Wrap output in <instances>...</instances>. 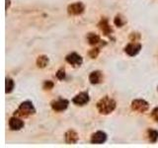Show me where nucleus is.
I'll list each match as a JSON object with an SVG mask.
<instances>
[{"mask_svg":"<svg viewBox=\"0 0 158 148\" xmlns=\"http://www.w3.org/2000/svg\"><path fill=\"white\" fill-rule=\"evenodd\" d=\"M117 107L116 101L114 99L110 98L109 96H105L98 101L97 103V109L102 115H109L115 111Z\"/></svg>","mask_w":158,"mask_h":148,"instance_id":"f257e3e1","label":"nucleus"},{"mask_svg":"<svg viewBox=\"0 0 158 148\" xmlns=\"http://www.w3.org/2000/svg\"><path fill=\"white\" fill-rule=\"evenodd\" d=\"M35 113H36V109H35L33 103L30 101H26V102H23L21 105L19 106V108L15 111L14 116L21 117V118L23 117L25 118V117H28L29 116L34 115Z\"/></svg>","mask_w":158,"mask_h":148,"instance_id":"f03ea898","label":"nucleus"},{"mask_svg":"<svg viewBox=\"0 0 158 148\" xmlns=\"http://www.w3.org/2000/svg\"><path fill=\"white\" fill-rule=\"evenodd\" d=\"M131 109L137 113H145L149 109V104L142 99H136L131 102Z\"/></svg>","mask_w":158,"mask_h":148,"instance_id":"7ed1b4c3","label":"nucleus"},{"mask_svg":"<svg viewBox=\"0 0 158 148\" xmlns=\"http://www.w3.org/2000/svg\"><path fill=\"white\" fill-rule=\"evenodd\" d=\"M84 10H85V6L82 2H75L72 3L70 5H68L67 7V12L69 15H72V16H78V15H81Z\"/></svg>","mask_w":158,"mask_h":148,"instance_id":"20e7f679","label":"nucleus"},{"mask_svg":"<svg viewBox=\"0 0 158 148\" xmlns=\"http://www.w3.org/2000/svg\"><path fill=\"white\" fill-rule=\"evenodd\" d=\"M69 105V101L66 100V99H62L59 98L57 100H54L51 103V106L52 108L53 111L56 112H63L65 111L67 107Z\"/></svg>","mask_w":158,"mask_h":148,"instance_id":"39448f33","label":"nucleus"},{"mask_svg":"<svg viewBox=\"0 0 158 148\" xmlns=\"http://www.w3.org/2000/svg\"><path fill=\"white\" fill-rule=\"evenodd\" d=\"M66 61L71 64L73 67H79L83 63V58L81 57V56H79L76 52H71L69 53L68 56H66L65 57Z\"/></svg>","mask_w":158,"mask_h":148,"instance_id":"423d86ee","label":"nucleus"},{"mask_svg":"<svg viewBox=\"0 0 158 148\" xmlns=\"http://www.w3.org/2000/svg\"><path fill=\"white\" fill-rule=\"evenodd\" d=\"M140 49H141V44L139 43L132 42L131 43H128L127 46L125 47V51H126V53L127 54V56H135L140 51Z\"/></svg>","mask_w":158,"mask_h":148,"instance_id":"0eeeda50","label":"nucleus"},{"mask_svg":"<svg viewBox=\"0 0 158 148\" xmlns=\"http://www.w3.org/2000/svg\"><path fill=\"white\" fill-rule=\"evenodd\" d=\"M90 101V97L87 92H81L72 99V102L77 106H84Z\"/></svg>","mask_w":158,"mask_h":148,"instance_id":"6e6552de","label":"nucleus"},{"mask_svg":"<svg viewBox=\"0 0 158 148\" xmlns=\"http://www.w3.org/2000/svg\"><path fill=\"white\" fill-rule=\"evenodd\" d=\"M107 140V134L104 131H97L91 136V143L93 144H101Z\"/></svg>","mask_w":158,"mask_h":148,"instance_id":"1a4fd4ad","label":"nucleus"},{"mask_svg":"<svg viewBox=\"0 0 158 148\" xmlns=\"http://www.w3.org/2000/svg\"><path fill=\"white\" fill-rule=\"evenodd\" d=\"M9 126L12 130H20L24 126V121L21 120V117H13L9 121Z\"/></svg>","mask_w":158,"mask_h":148,"instance_id":"9d476101","label":"nucleus"},{"mask_svg":"<svg viewBox=\"0 0 158 148\" xmlns=\"http://www.w3.org/2000/svg\"><path fill=\"white\" fill-rule=\"evenodd\" d=\"M104 80V76H103V73L99 70L96 71H93L90 73L89 75V81H90L91 84L93 85H96V84H100L102 83Z\"/></svg>","mask_w":158,"mask_h":148,"instance_id":"9b49d317","label":"nucleus"},{"mask_svg":"<svg viewBox=\"0 0 158 148\" xmlns=\"http://www.w3.org/2000/svg\"><path fill=\"white\" fill-rule=\"evenodd\" d=\"M98 26H99V29L101 30V32L105 35V36H110V34L113 33V30L110 25H109L108 19L106 18H103L100 21V23L98 24Z\"/></svg>","mask_w":158,"mask_h":148,"instance_id":"f8f14e48","label":"nucleus"},{"mask_svg":"<svg viewBox=\"0 0 158 148\" xmlns=\"http://www.w3.org/2000/svg\"><path fill=\"white\" fill-rule=\"evenodd\" d=\"M64 138H65V142L68 143V144H75V143H77L79 140V136L77 134V132L72 130L65 132Z\"/></svg>","mask_w":158,"mask_h":148,"instance_id":"ddd939ff","label":"nucleus"},{"mask_svg":"<svg viewBox=\"0 0 158 148\" xmlns=\"http://www.w3.org/2000/svg\"><path fill=\"white\" fill-rule=\"evenodd\" d=\"M87 41L90 46H96V44H98L101 42V39L98 35L94 34V33H89L87 35Z\"/></svg>","mask_w":158,"mask_h":148,"instance_id":"4468645a","label":"nucleus"},{"mask_svg":"<svg viewBox=\"0 0 158 148\" xmlns=\"http://www.w3.org/2000/svg\"><path fill=\"white\" fill-rule=\"evenodd\" d=\"M49 59L47 56H40L37 59V65L40 68H44L48 64Z\"/></svg>","mask_w":158,"mask_h":148,"instance_id":"2eb2a0df","label":"nucleus"},{"mask_svg":"<svg viewBox=\"0 0 158 148\" xmlns=\"http://www.w3.org/2000/svg\"><path fill=\"white\" fill-rule=\"evenodd\" d=\"M148 134V139H149L150 142L155 143L158 140V131L155 130H148L147 131Z\"/></svg>","mask_w":158,"mask_h":148,"instance_id":"dca6fc26","label":"nucleus"},{"mask_svg":"<svg viewBox=\"0 0 158 148\" xmlns=\"http://www.w3.org/2000/svg\"><path fill=\"white\" fill-rule=\"evenodd\" d=\"M14 86H15V83L14 81L12 80L11 78H6V85H5V88H6V93L9 94V93H11L13 91V89H14Z\"/></svg>","mask_w":158,"mask_h":148,"instance_id":"f3484780","label":"nucleus"},{"mask_svg":"<svg viewBox=\"0 0 158 148\" xmlns=\"http://www.w3.org/2000/svg\"><path fill=\"white\" fill-rule=\"evenodd\" d=\"M114 23H115V25L118 27H123V25L126 24V20L123 19L122 15H117L115 20H114Z\"/></svg>","mask_w":158,"mask_h":148,"instance_id":"a211bd4d","label":"nucleus"},{"mask_svg":"<svg viewBox=\"0 0 158 148\" xmlns=\"http://www.w3.org/2000/svg\"><path fill=\"white\" fill-rule=\"evenodd\" d=\"M99 52H100V49H99L98 47H96V48H92L90 51H89V56H90L91 58H96L97 56H98V54H99Z\"/></svg>","mask_w":158,"mask_h":148,"instance_id":"6ab92c4d","label":"nucleus"},{"mask_svg":"<svg viewBox=\"0 0 158 148\" xmlns=\"http://www.w3.org/2000/svg\"><path fill=\"white\" fill-rule=\"evenodd\" d=\"M56 77H57V79H59V80H63V79L65 78V71H64L63 68L59 69V70L56 72Z\"/></svg>","mask_w":158,"mask_h":148,"instance_id":"aec40b11","label":"nucleus"},{"mask_svg":"<svg viewBox=\"0 0 158 148\" xmlns=\"http://www.w3.org/2000/svg\"><path fill=\"white\" fill-rule=\"evenodd\" d=\"M53 82H52V81H46L44 83V90H52V89L53 88Z\"/></svg>","mask_w":158,"mask_h":148,"instance_id":"412c9836","label":"nucleus"},{"mask_svg":"<svg viewBox=\"0 0 158 148\" xmlns=\"http://www.w3.org/2000/svg\"><path fill=\"white\" fill-rule=\"evenodd\" d=\"M151 117H152L153 120L158 122V107H156V108L153 109V111H152V113H151Z\"/></svg>","mask_w":158,"mask_h":148,"instance_id":"4be33fe9","label":"nucleus"},{"mask_svg":"<svg viewBox=\"0 0 158 148\" xmlns=\"http://www.w3.org/2000/svg\"><path fill=\"white\" fill-rule=\"evenodd\" d=\"M10 7V0H6V10Z\"/></svg>","mask_w":158,"mask_h":148,"instance_id":"5701e85b","label":"nucleus"}]
</instances>
